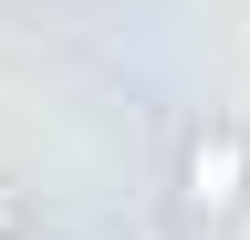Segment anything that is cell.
<instances>
[{
    "mask_svg": "<svg viewBox=\"0 0 250 240\" xmlns=\"http://www.w3.org/2000/svg\"><path fill=\"white\" fill-rule=\"evenodd\" d=\"M0 240H21V188L0 177Z\"/></svg>",
    "mask_w": 250,
    "mask_h": 240,
    "instance_id": "cell-2",
    "label": "cell"
},
{
    "mask_svg": "<svg viewBox=\"0 0 250 240\" xmlns=\"http://www.w3.org/2000/svg\"><path fill=\"white\" fill-rule=\"evenodd\" d=\"M250 198V126L240 115H198L177 146V209L188 219H240Z\"/></svg>",
    "mask_w": 250,
    "mask_h": 240,
    "instance_id": "cell-1",
    "label": "cell"
}]
</instances>
